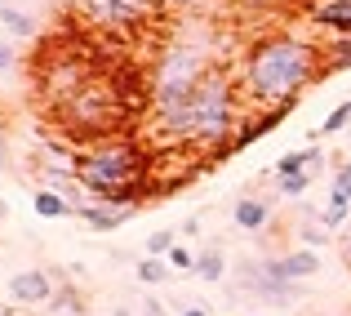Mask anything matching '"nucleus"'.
Instances as JSON below:
<instances>
[{
    "instance_id": "obj_1",
    "label": "nucleus",
    "mask_w": 351,
    "mask_h": 316,
    "mask_svg": "<svg viewBox=\"0 0 351 316\" xmlns=\"http://www.w3.org/2000/svg\"><path fill=\"white\" fill-rule=\"evenodd\" d=\"M152 129L160 134V143L196 147L209 156V165H218L223 156H232V138L240 129V85L223 67H214L187 98L156 107Z\"/></svg>"
},
{
    "instance_id": "obj_2",
    "label": "nucleus",
    "mask_w": 351,
    "mask_h": 316,
    "mask_svg": "<svg viewBox=\"0 0 351 316\" xmlns=\"http://www.w3.org/2000/svg\"><path fill=\"white\" fill-rule=\"evenodd\" d=\"M325 71V45L307 41V36L276 32L249 45L245 63H240V98L254 107H280L298 103L307 85H316Z\"/></svg>"
},
{
    "instance_id": "obj_3",
    "label": "nucleus",
    "mask_w": 351,
    "mask_h": 316,
    "mask_svg": "<svg viewBox=\"0 0 351 316\" xmlns=\"http://www.w3.org/2000/svg\"><path fill=\"white\" fill-rule=\"evenodd\" d=\"M76 183L89 201H112L120 188H147L152 179V152L138 138H103L76 156Z\"/></svg>"
},
{
    "instance_id": "obj_4",
    "label": "nucleus",
    "mask_w": 351,
    "mask_h": 316,
    "mask_svg": "<svg viewBox=\"0 0 351 316\" xmlns=\"http://www.w3.org/2000/svg\"><path fill=\"white\" fill-rule=\"evenodd\" d=\"M214 67L218 63L209 58L200 45H169V49L160 54V63H156V71H152V107L187 98Z\"/></svg>"
},
{
    "instance_id": "obj_5",
    "label": "nucleus",
    "mask_w": 351,
    "mask_h": 316,
    "mask_svg": "<svg viewBox=\"0 0 351 316\" xmlns=\"http://www.w3.org/2000/svg\"><path fill=\"white\" fill-rule=\"evenodd\" d=\"M9 299H14V303H27V308H45V303L53 299L49 272H40V267H27V272L9 276Z\"/></svg>"
},
{
    "instance_id": "obj_6",
    "label": "nucleus",
    "mask_w": 351,
    "mask_h": 316,
    "mask_svg": "<svg viewBox=\"0 0 351 316\" xmlns=\"http://www.w3.org/2000/svg\"><path fill=\"white\" fill-rule=\"evenodd\" d=\"M347 214H351V161L338 165L334 188H329V205H325V214H320V223H325L329 232H343L347 227Z\"/></svg>"
},
{
    "instance_id": "obj_7",
    "label": "nucleus",
    "mask_w": 351,
    "mask_h": 316,
    "mask_svg": "<svg viewBox=\"0 0 351 316\" xmlns=\"http://www.w3.org/2000/svg\"><path fill=\"white\" fill-rule=\"evenodd\" d=\"M85 14L94 18V23H103V27H116V32L120 27L129 32V27L143 23V14H138L129 0H85Z\"/></svg>"
},
{
    "instance_id": "obj_8",
    "label": "nucleus",
    "mask_w": 351,
    "mask_h": 316,
    "mask_svg": "<svg viewBox=\"0 0 351 316\" xmlns=\"http://www.w3.org/2000/svg\"><path fill=\"white\" fill-rule=\"evenodd\" d=\"M311 23L325 27L329 36H351V0H316Z\"/></svg>"
},
{
    "instance_id": "obj_9",
    "label": "nucleus",
    "mask_w": 351,
    "mask_h": 316,
    "mask_svg": "<svg viewBox=\"0 0 351 316\" xmlns=\"http://www.w3.org/2000/svg\"><path fill=\"white\" fill-rule=\"evenodd\" d=\"M76 214L89 223L94 232H112V227H120L125 218H134L138 210H120V205H103V201H85V205H76Z\"/></svg>"
},
{
    "instance_id": "obj_10",
    "label": "nucleus",
    "mask_w": 351,
    "mask_h": 316,
    "mask_svg": "<svg viewBox=\"0 0 351 316\" xmlns=\"http://www.w3.org/2000/svg\"><path fill=\"white\" fill-rule=\"evenodd\" d=\"M276 267H280V276L285 281H311V276L320 272V254L316 249H293V254H285V258H276Z\"/></svg>"
},
{
    "instance_id": "obj_11",
    "label": "nucleus",
    "mask_w": 351,
    "mask_h": 316,
    "mask_svg": "<svg viewBox=\"0 0 351 316\" xmlns=\"http://www.w3.org/2000/svg\"><path fill=\"white\" fill-rule=\"evenodd\" d=\"M232 218H236V227H240V232H263L267 223H271V201H263V196H245V201H236Z\"/></svg>"
},
{
    "instance_id": "obj_12",
    "label": "nucleus",
    "mask_w": 351,
    "mask_h": 316,
    "mask_svg": "<svg viewBox=\"0 0 351 316\" xmlns=\"http://www.w3.org/2000/svg\"><path fill=\"white\" fill-rule=\"evenodd\" d=\"M32 205H36V214H40V218H62V214H76V205H71L67 196H62L58 188H40L32 196Z\"/></svg>"
},
{
    "instance_id": "obj_13",
    "label": "nucleus",
    "mask_w": 351,
    "mask_h": 316,
    "mask_svg": "<svg viewBox=\"0 0 351 316\" xmlns=\"http://www.w3.org/2000/svg\"><path fill=\"white\" fill-rule=\"evenodd\" d=\"M196 276L205 285H218L227 276V258H223V249H218V245H209V249H200V254H196Z\"/></svg>"
},
{
    "instance_id": "obj_14",
    "label": "nucleus",
    "mask_w": 351,
    "mask_h": 316,
    "mask_svg": "<svg viewBox=\"0 0 351 316\" xmlns=\"http://www.w3.org/2000/svg\"><path fill=\"white\" fill-rule=\"evenodd\" d=\"M0 23H5V32H14V36H32L36 32L32 14H27L23 5H14V0H0Z\"/></svg>"
},
{
    "instance_id": "obj_15",
    "label": "nucleus",
    "mask_w": 351,
    "mask_h": 316,
    "mask_svg": "<svg viewBox=\"0 0 351 316\" xmlns=\"http://www.w3.org/2000/svg\"><path fill=\"white\" fill-rule=\"evenodd\" d=\"M351 67V36H334L325 45V71H347Z\"/></svg>"
},
{
    "instance_id": "obj_16",
    "label": "nucleus",
    "mask_w": 351,
    "mask_h": 316,
    "mask_svg": "<svg viewBox=\"0 0 351 316\" xmlns=\"http://www.w3.org/2000/svg\"><path fill=\"white\" fill-rule=\"evenodd\" d=\"M347 125H351V98H347V103H338L334 111H329V116H325V125L316 129V138H329V134H343Z\"/></svg>"
},
{
    "instance_id": "obj_17",
    "label": "nucleus",
    "mask_w": 351,
    "mask_h": 316,
    "mask_svg": "<svg viewBox=\"0 0 351 316\" xmlns=\"http://www.w3.org/2000/svg\"><path fill=\"white\" fill-rule=\"evenodd\" d=\"M165 276H169V267H165V258H156V254H147L143 263H138V281L143 285H160Z\"/></svg>"
},
{
    "instance_id": "obj_18",
    "label": "nucleus",
    "mask_w": 351,
    "mask_h": 316,
    "mask_svg": "<svg viewBox=\"0 0 351 316\" xmlns=\"http://www.w3.org/2000/svg\"><path fill=\"white\" fill-rule=\"evenodd\" d=\"M276 188H280V196H289V201H298L302 192L311 188V170L307 174H289V179H276Z\"/></svg>"
},
{
    "instance_id": "obj_19",
    "label": "nucleus",
    "mask_w": 351,
    "mask_h": 316,
    "mask_svg": "<svg viewBox=\"0 0 351 316\" xmlns=\"http://www.w3.org/2000/svg\"><path fill=\"white\" fill-rule=\"evenodd\" d=\"M173 245H178V232H152L147 236V254H156V258H165Z\"/></svg>"
},
{
    "instance_id": "obj_20",
    "label": "nucleus",
    "mask_w": 351,
    "mask_h": 316,
    "mask_svg": "<svg viewBox=\"0 0 351 316\" xmlns=\"http://www.w3.org/2000/svg\"><path fill=\"white\" fill-rule=\"evenodd\" d=\"M302 240H307V249L325 245V240H329V227H325V223H307V227H302Z\"/></svg>"
},
{
    "instance_id": "obj_21",
    "label": "nucleus",
    "mask_w": 351,
    "mask_h": 316,
    "mask_svg": "<svg viewBox=\"0 0 351 316\" xmlns=\"http://www.w3.org/2000/svg\"><path fill=\"white\" fill-rule=\"evenodd\" d=\"M165 258H169V267H182V272H196V258H191V254H187L182 245H173V249H169Z\"/></svg>"
},
{
    "instance_id": "obj_22",
    "label": "nucleus",
    "mask_w": 351,
    "mask_h": 316,
    "mask_svg": "<svg viewBox=\"0 0 351 316\" xmlns=\"http://www.w3.org/2000/svg\"><path fill=\"white\" fill-rule=\"evenodd\" d=\"M338 258H343V267L351 272V223L343 227V236H338Z\"/></svg>"
},
{
    "instance_id": "obj_23",
    "label": "nucleus",
    "mask_w": 351,
    "mask_h": 316,
    "mask_svg": "<svg viewBox=\"0 0 351 316\" xmlns=\"http://www.w3.org/2000/svg\"><path fill=\"white\" fill-rule=\"evenodd\" d=\"M14 67H18V54L9 45H0V71H14Z\"/></svg>"
},
{
    "instance_id": "obj_24",
    "label": "nucleus",
    "mask_w": 351,
    "mask_h": 316,
    "mask_svg": "<svg viewBox=\"0 0 351 316\" xmlns=\"http://www.w3.org/2000/svg\"><path fill=\"white\" fill-rule=\"evenodd\" d=\"M143 316H169V312H165L156 299H147V303H143Z\"/></svg>"
},
{
    "instance_id": "obj_25",
    "label": "nucleus",
    "mask_w": 351,
    "mask_h": 316,
    "mask_svg": "<svg viewBox=\"0 0 351 316\" xmlns=\"http://www.w3.org/2000/svg\"><path fill=\"white\" fill-rule=\"evenodd\" d=\"M182 316H209L205 308H196V303H191V308H182Z\"/></svg>"
},
{
    "instance_id": "obj_26",
    "label": "nucleus",
    "mask_w": 351,
    "mask_h": 316,
    "mask_svg": "<svg viewBox=\"0 0 351 316\" xmlns=\"http://www.w3.org/2000/svg\"><path fill=\"white\" fill-rule=\"evenodd\" d=\"M165 5H196V0H165Z\"/></svg>"
},
{
    "instance_id": "obj_27",
    "label": "nucleus",
    "mask_w": 351,
    "mask_h": 316,
    "mask_svg": "<svg viewBox=\"0 0 351 316\" xmlns=\"http://www.w3.org/2000/svg\"><path fill=\"white\" fill-rule=\"evenodd\" d=\"M112 316H134V312H125V308H116V312H112Z\"/></svg>"
}]
</instances>
